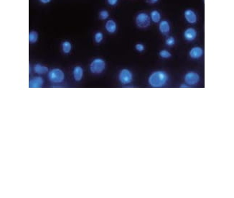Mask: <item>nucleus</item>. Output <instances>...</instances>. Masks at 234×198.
Here are the masks:
<instances>
[{
    "mask_svg": "<svg viewBox=\"0 0 234 198\" xmlns=\"http://www.w3.org/2000/svg\"><path fill=\"white\" fill-rule=\"evenodd\" d=\"M169 80V76L165 71H157L150 74L148 83L152 87L160 88L165 86Z\"/></svg>",
    "mask_w": 234,
    "mask_h": 198,
    "instance_id": "nucleus-1",
    "label": "nucleus"
},
{
    "mask_svg": "<svg viewBox=\"0 0 234 198\" xmlns=\"http://www.w3.org/2000/svg\"><path fill=\"white\" fill-rule=\"evenodd\" d=\"M89 68L92 74H101L106 69V62L104 60L101 58H97L93 60Z\"/></svg>",
    "mask_w": 234,
    "mask_h": 198,
    "instance_id": "nucleus-2",
    "label": "nucleus"
},
{
    "mask_svg": "<svg viewBox=\"0 0 234 198\" xmlns=\"http://www.w3.org/2000/svg\"><path fill=\"white\" fill-rule=\"evenodd\" d=\"M48 79L53 83H62L65 79V74L60 69H53L48 72Z\"/></svg>",
    "mask_w": 234,
    "mask_h": 198,
    "instance_id": "nucleus-3",
    "label": "nucleus"
},
{
    "mask_svg": "<svg viewBox=\"0 0 234 198\" xmlns=\"http://www.w3.org/2000/svg\"><path fill=\"white\" fill-rule=\"evenodd\" d=\"M136 25L139 28H147L150 25L151 18L144 12L139 13L136 17Z\"/></svg>",
    "mask_w": 234,
    "mask_h": 198,
    "instance_id": "nucleus-4",
    "label": "nucleus"
},
{
    "mask_svg": "<svg viewBox=\"0 0 234 198\" xmlns=\"http://www.w3.org/2000/svg\"><path fill=\"white\" fill-rule=\"evenodd\" d=\"M118 79L121 82V84H124V85H127L131 83L133 80V74L129 69H123L119 71Z\"/></svg>",
    "mask_w": 234,
    "mask_h": 198,
    "instance_id": "nucleus-5",
    "label": "nucleus"
},
{
    "mask_svg": "<svg viewBox=\"0 0 234 198\" xmlns=\"http://www.w3.org/2000/svg\"><path fill=\"white\" fill-rule=\"evenodd\" d=\"M184 80H185V84H188V86H194L199 82L200 76L196 72L190 71L185 74L184 77Z\"/></svg>",
    "mask_w": 234,
    "mask_h": 198,
    "instance_id": "nucleus-6",
    "label": "nucleus"
},
{
    "mask_svg": "<svg viewBox=\"0 0 234 198\" xmlns=\"http://www.w3.org/2000/svg\"><path fill=\"white\" fill-rule=\"evenodd\" d=\"M203 54V50L200 47H193L189 52L190 57L192 59H198Z\"/></svg>",
    "mask_w": 234,
    "mask_h": 198,
    "instance_id": "nucleus-7",
    "label": "nucleus"
},
{
    "mask_svg": "<svg viewBox=\"0 0 234 198\" xmlns=\"http://www.w3.org/2000/svg\"><path fill=\"white\" fill-rule=\"evenodd\" d=\"M184 38L188 41H192L196 38L197 37V31L194 28H189L186 29L184 32Z\"/></svg>",
    "mask_w": 234,
    "mask_h": 198,
    "instance_id": "nucleus-8",
    "label": "nucleus"
},
{
    "mask_svg": "<svg viewBox=\"0 0 234 198\" xmlns=\"http://www.w3.org/2000/svg\"><path fill=\"white\" fill-rule=\"evenodd\" d=\"M185 20L190 24H195L197 22V15L192 10H187L184 13Z\"/></svg>",
    "mask_w": 234,
    "mask_h": 198,
    "instance_id": "nucleus-9",
    "label": "nucleus"
},
{
    "mask_svg": "<svg viewBox=\"0 0 234 198\" xmlns=\"http://www.w3.org/2000/svg\"><path fill=\"white\" fill-rule=\"evenodd\" d=\"M73 79L76 82H80L84 77V69H83V68L80 66L74 67L73 70Z\"/></svg>",
    "mask_w": 234,
    "mask_h": 198,
    "instance_id": "nucleus-10",
    "label": "nucleus"
},
{
    "mask_svg": "<svg viewBox=\"0 0 234 198\" xmlns=\"http://www.w3.org/2000/svg\"><path fill=\"white\" fill-rule=\"evenodd\" d=\"M43 83H44V81H43V79L42 77H34L33 79H30V82H29V86L31 88L42 87Z\"/></svg>",
    "mask_w": 234,
    "mask_h": 198,
    "instance_id": "nucleus-11",
    "label": "nucleus"
},
{
    "mask_svg": "<svg viewBox=\"0 0 234 198\" xmlns=\"http://www.w3.org/2000/svg\"><path fill=\"white\" fill-rule=\"evenodd\" d=\"M159 30L162 34L167 35L170 31V25L167 20H162L159 25Z\"/></svg>",
    "mask_w": 234,
    "mask_h": 198,
    "instance_id": "nucleus-12",
    "label": "nucleus"
},
{
    "mask_svg": "<svg viewBox=\"0 0 234 198\" xmlns=\"http://www.w3.org/2000/svg\"><path fill=\"white\" fill-rule=\"evenodd\" d=\"M105 28L108 32H109V33H114L117 31V23L113 20H109L106 22Z\"/></svg>",
    "mask_w": 234,
    "mask_h": 198,
    "instance_id": "nucleus-13",
    "label": "nucleus"
},
{
    "mask_svg": "<svg viewBox=\"0 0 234 198\" xmlns=\"http://www.w3.org/2000/svg\"><path fill=\"white\" fill-rule=\"evenodd\" d=\"M34 71L38 74H43L48 71V68L41 65L40 63H37L34 67Z\"/></svg>",
    "mask_w": 234,
    "mask_h": 198,
    "instance_id": "nucleus-14",
    "label": "nucleus"
},
{
    "mask_svg": "<svg viewBox=\"0 0 234 198\" xmlns=\"http://www.w3.org/2000/svg\"><path fill=\"white\" fill-rule=\"evenodd\" d=\"M62 50H63V53H65V54L70 53V52L72 50V45L70 42L68 40L64 41V42L62 43Z\"/></svg>",
    "mask_w": 234,
    "mask_h": 198,
    "instance_id": "nucleus-15",
    "label": "nucleus"
},
{
    "mask_svg": "<svg viewBox=\"0 0 234 198\" xmlns=\"http://www.w3.org/2000/svg\"><path fill=\"white\" fill-rule=\"evenodd\" d=\"M151 19H152V22H154V23H158L161 19L160 13L157 10H153L151 12Z\"/></svg>",
    "mask_w": 234,
    "mask_h": 198,
    "instance_id": "nucleus-16",
    "label": "nucleus"
},
{
    "mask_svg": "<svg viewBox=\"0 0 234 198\" xmlns=\"http://www.w3.org/2000/svg\"><path fill=\"white\" fill-rule=\"evenodd\" d=\"M38 33L35 31H32L29 34V41L32 43H35L38 41Z\"/></svg>",
    "mask_w": 234,
    "mask_h": 198,
    "instance_id": "nucleus-17",
    "label": "nucleus"
},
{
    "mask_svg": "<svg viewBox=\"0 0 234 198\" xmlns=\"http://www.w3.org/2000/svg\"><path fill=\"white\" fill-rule=\"evenodd\" d=\"M159 56L162 59H169L172 56L170 52H169L167 50H162L159 53Z\"/></svg>",
    "mask_w": 234,
    "mask_h": 198,
    "instance_id": "nucleus-18",
    "label": "nucleus"
},
{
    "mask_svg": "<svg viewBox=\"0 0 234 198\" xmlns=\"http://www.w3.org/2000/svg\"><path fill=\"white\" fill-rule=\"evenodd\" d=\"M103 38V35L101 32H97L94 36V40L96 43H101Z\"/></svg>",
    "mask_w": 234,
    "mask_h": 198,
    "instance_id": "nucleus-19",
    "label": "nucleus"
},
{
    "mask_svg": "<svg viewBox=\"0 0 234 198\" xmlns=\"http://www.w3.org/2000/svg\"><path fill=\"white\" fill-rule=\"evenodd\" d=\"M165 44H166L167 46H173L175 44V39L174 37L170 36L169 38H167L165 40Z\"/></svg>",
    "mask_w": 234,
    "mask_h": 198,
    "instance_id": "nucleus-20",
    "label": "nucleus"
},
{
    "mask_svg": "<svg viewBox=\"0 0 234 198\" xmlns=\"http://www.w3.org/2000/svg\"><path fill=\"white\" fill-rule=\"evenodd\" d=\"M109 14L107 10H101L100 13H99V18H100L101 20H106L107 18L109 17Z\"/></svg>",
    "mask_w": 234,
    "mask_h": 198,
    "instance_id": "nucleus-21",
    "label": "nucleus"
},
{
    "mask_svg": "<svg viewBox=\"0 0 234 198\" xmlns=\"http://www.w3.org/2000/svg\"><path fill=\"white\" fill-rule=\"evenodd\" d=\"M135 48L139 52H142V51H144V49H145L144 45L142 44V43H137V44L135 45Z\"/></svg>",
    "mask_w": 234,
    "mask_h": 198,
    "instance_id": "nucleus-22",
    "label": "nucleus"
},
{
    "mask_svg": "<svg viewBox=\"0 0 234 198\" xmlns=\"http://www.w3.org/2000/svg\"><path fill=\"white\" fill-rule=\"evenodd\" d=\"M108 3H109V5L111 6H114L117 4L118 0H107Z\"/></svg>",
    "mask_w": 234,
    "mask_h": 198,
    "instance_id": "nucleus-23",
    "label": "nucleus"
},
{
    "mask_svg": "<svg viewBox=\"0 0 234 198\" xmlns=\"http://www.w3.org/2000/svg\"><path fill=\"white\" fill-rule=\"evenodd\" d=\"M159 0H146L147 3L148 4H155L158 2Z\"/></svg>",
    "mask_w": 234,
    "mask_h": 198,
    "instance_id": "nucleus-24",
    "label": "nucleus"
},
{
    "mask_svg": "<svg viewBox=\"0 0 234 198\" xmlns=\"http://www.w3.org/2000/svg\"><path fill=\"white\" fill-rule=\"evenodd\" d=\"M40 1L43 4H47V3H49L51 0H40Z\"/></svg>",
    "mask_w": 234,
    "mask_h": 198,
    "instance_id": "nucleus-25",
    "label": "nucleus"
},
{
    "mask_svg": "<svg viewBox=\"0 0 234 198\" xmlns=\"http://www.w3.org/2000/svg\"><path fill=\"white\" fill-rule=\"evenodd\" d=\"M188 84H182L181 87H188Z\"/></svg>",
    "mask_w": 234,
    "mask_h": 198,
    "instance_id": "nucleus-26",
    "label": "nucleus"
}]
</instances>
